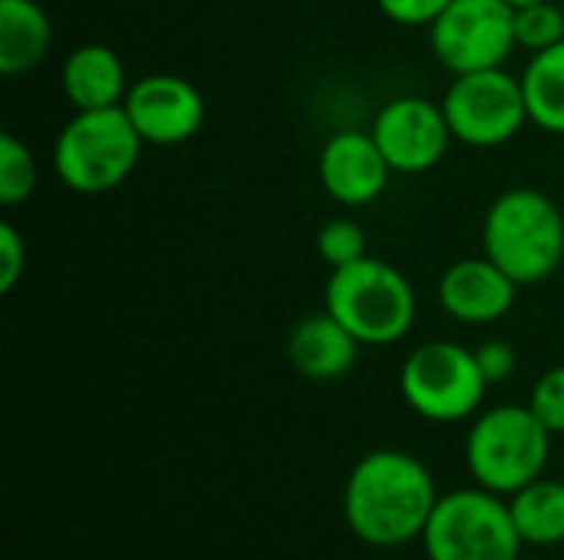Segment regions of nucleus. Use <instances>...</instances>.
I'll return each instance as SVG.
<instances>
[{"instance_id":"nucleus-1","label":"nucleus","mask_w":564,"mask_h":560,"mask_svg":"<svg viewBox=\"0 0 564 560\" xmlns=\"http://www.w3.org/2000/svg\"><path fill=\"white\" fill-rule=\"evenodd\" d=\"M436 502L440 492L430 469L400 449H377L364 455L344 485L347 528L377 551L420 541Z\"/></svg>"},{"instance_id":"nucleus-2","label":"nucleus","mask_w":564,"mask_h":560,"mask_svg":"<svg viewBox=\"0 0 564 560\" xmlns=\"http://www.w3.org/2000/svg\"><path fill=\"white\" fill-rule=\"evenodd\" d=\"M482 251L519 287L549 281L564 264L562 208L539 188L502 191L486 211Z\"/></svg>"},{"instance_id":"nucleus-3","label":"nucleus","mask_w":564,"mask_h":560,"mask_svg":"<svg viewBox=\"0 0 564 560\" xmlns=\"http://www.w3.org/2000/svg\"><path fill=\"white\" fill-rule=\"evenodd\" d=\"M324 310L334 314L364 347H390L413 330L416 290L393 264L367 254L330 271Z\"/></svg>"},{"instance_id":"nucleus-4","label":"nucleus","mask_w":564,"mask_h":560,"mask_svg":"<svg viewBox=\"0 0 564 560\" xmlns=\"http://www.w3.org/2000/svg\"><path fill=\"white\" fill-rule=\"evenodd\" d=\"M142 145L122 106L79 109L56 135L53 168L69 191L106 195L132 175Z\"/></svg>"},{"instance_id":"nucleus-5","label":"nucleus","mask_w":564,"mask_h":560,"mask_svg":"<svg viewBox=\"0 0 564 560\" xmlns=\"http://www.w3.org/2000/svg\"><path fill=\"white\" fill-rule=\"evenodd\" d=\"M552 452V432L529 406H496L482 413L466 436V465L476 485L512 498L542 479Z\"/></svg>"},{"instance_id":"nucleus-6","label":"nucleus","mask_w":564,"mask_h":560,"mask_svg":"<svg viewBox=\"0 0 564 560\" xmlns=\"http://www.w3.org/2000/svg\"><path fill=\"white\" fill-rule=\"evenodd\" d=\"M430 560H519L522 538L509 498L476 485L440 495L423 531Z\"/></svg>"},{"instance_id":"nucleus-7","label":"nucleus","mask_w":564,"mask_h":560,"mask_svg":"<svg viewBox=\"0 0 564 560\" xmlns=\"http://www.w3.org/2000/svg\"><path fill=\"white\" fill-rule=\"evenodd\" d=\"M486 376L476 350L449 340L416 347L400 370V393L406 406L430 422H463L476 416L486 399Z\"/></svg>"},{"instance_id":"nucleus-8","label":"nucleus","mask_w":564,"mask_h":560,"mask_svg":"<svg viewBox=\"0 0 564 560\" xmlns=\"http://www.w3.org/2000/svg\"><path fill=\"white\" fill-rule=\"evenodd\" d=\"M443 112L449 119L453 139L473 149L506 145L529 122L522 79L502 66L456 76L443 96Z\"/></svg>"},{"instance_id":"nucleus-9","label":"nucleus","mask_w":564,"mask_h":560,"mask_svg":"<svg viewBox=\"0 0 564 560\" xmlns=\"http://www.w3.org/2000/svg\"><path fill=\"white\" fill-rule=\"evenodd\" d=\"M519 46L509 0H453L430 23V50L453 76L496 69Z\"/></svg>"},{"instance_id":"nucleus-10","label":"nucleus","mask_w":564,"mask_h":560,"mask_svg":"<svg viewBox=\"0 0 564 560\" xmlns=\"http://www.w3.org/2000/svg\"><path fill=\"white\" fill-rule=\"evenodd\" d=\"M370 135L377 139L390 168L400 175H420L436 168L453 142L443 102L423 96H397L380 106Z\"/></svg>"},{"instance_id":"nucleus-11","label":"nucleus","mask_w":564,"mask_h":560,"mask_svg":"<svg viewBox=\"0 0 564 560\" xmlns=\"http://www.w3.org/2000/svg\"><path fill=\"white\" fill-rule=\"evenodd\" d=\"M126 116L145 145H182L205 122V99L185 76L152 73L129 86L122 99Z\"/></svg>"},{"instance_id":"nucleus-12","label":"nucleus","mask_w":564,"mask_h":560,"mask_svg":"<svg viewBox=\"0 0 564 560\" xmlns=\"http://www.w3.org/2000/svg\"><path fill=\"white\" fill-rule=\"evenodd\" d=\"M317 175L324 191L344 208H364L377 201L390 185V162L383 158L377 139L364 129L334 132L317 158Z\"/></svg>"},{"instance_id":"nucleus-13","label":"nucleus","mask_w":564,"mask_h":560,"mask_svg":"<svg viewBox=\"0 0 564 560\" xmlns=\"http://www.w3.org/2000/svg\"><path fill=\"white\" fill-rule=\"evenodd\" d=\"M516 290L519 284L482 254V257H463L449 264L440 277L436 297H440V307L453 320L466 327H486V323L502 320L512 310Z\"/></svg>"},{"instance_id":"nucleus-14","label":"nucleus","mask_w":564,"mask_h":560,"mask_svg":"<svg viewBox=\"0 0 564 560\" xmlns=\"http://www.w3.org/2000/svg\"><path fill=\"white\" fill-rule=\"evenodd\" d=\"M360 347L364 343L334 314L324 310L297 320V327L288 337V360L301 376L330 383L354 370Z\"/></svg>"},{"instance_id":"nucleus-15","label":"nucleus","mask_w":564,"mask_h":560,"mask_svg":"<svg viewBox=\"0 0 564 560\" xmlns=\"http://www.w3.org/2000/svg\"><path fill=\"white\" fill-rule=\"evenodd\" d=\"M59 83L76 112L122 106V99L129 92V79H126V66H122L119 53L102 43L76 46L63 59Z\"/></svg>"},{"instance_id":"nucleus-16","label":"nucleus","mask_w":564,"mask_h":560,"mask_svg":"<svg viewBox=\"0 0 564 560\" xmlns=\"http://www.w3.org/2000/svg\"><path fill=\"white\" fill-rule=\"evenodd\" d=\"M53 46V23L36 0H0V73L36 69Z\"/></svg>"},{"instance_id":"nucleus-17","label":"nucleus","mask_w":564,"mask_h":560,"mask_svg":"<svg viewBox=\"0 0 564 560\" xmlns=\"http://www.w3.org/2000/svg\"><path fill=\"white\" fill-rule=\"evenodd\" d=\"M522 545L555 548L564 541V479H535L509 498Z\"/></svg>"},{"instance_id":"nucleus-18","label":"nucleus","mask_w":564,"mask_h":560,"mask_svg":"<svg viewBox=\"0 0 564 560\" xmlns=\"http://www.w3.org/2000/svg\"><path fill=\"white\" fill-rule=\"evenodd\" d=\"M522 92L529 106V122L552 135H564V40L532 53L522 73Z\"/></svg>"},{"instance_id":"nucleus-19","label":"nucleus","mask_w":564,"mask_h":560,"mask_svg":"<svg viewBox=\"0 0 564 560\" xmlns=\"http://www.w3.org/2000/svg\"><path fill=\"white\" fill-rule=\"evenodd\" d=\"M36 188V162L33 152L13 135H0V205L13 208L26 201Z\"/></svg>"},{"instance_id":"nucleus-20","label":"nucleus","mask_w":564,"mask_h":560,"mask_svg":"<svg viewBox=\"0 0 564 560\" xmlns=\"http://www.w3.org/2000/svg\"><path fill=\"white\" fill-rule=\"evenodd\" d=\"M516 40L519 46H525L529 53L549 50L564 40V13L552 3H529V7H516Z\"/></svg>"},{"instance_id":"nucleus-21","label":"nucleus","mask_w":564,"mask_h":560,"mask_svg":"<svg viewBox=\"0 0 564 560\" xmlns=\"http://www.w3.org/2000/svg\"><path fill=\"white\" fill-rule=\"evenodd\" d=\"M317 254L324 264H330V271L354 264V261L367 257V234L357 221L334 218L317 231Z\"/></svg>"},{"instance_id":"nucleus-22","label":"nucleus","mask_w":564,"mask_h":560,"mask_svg":"<svg viewBox=\"0 0 564 560\" xmlns=\"http://www.w3.org/2000/svg\"><path fill=\"white\" fill-rule=\"evenodd\" d=\"M529 409L542 419V426L552 436L564 432V366H552L549 373L539 376Z\"/></svg>"},{"instance_id":"nucleus-23","label":"nucleus","mask_w":564,"mask_h":560,"mask_svg":"<svg viewBox=\"0 0 564 560\" xmlns=\"http://www.w3.org/2000/svg\"><path fill=\"white\" fill-rule=\"evenodd\" d=\"M26 267V244L20 238V231L3 221L0 224V294H10L20 281Z\"/></svg>"},{"instance_id":"nucleus-24","label":"nucleus","mask_w":564,"mask_h":560,"mask_svg":"<svg viewBox=\"0 0 564 560\" xmlns=\"http://www.w3.org/2000/svg\"><path fill=\"white\" fill-rule=\"evenodd\" d=\"M453 0H377L383 17L400 26H430Z\"/></svg>"},{"instance_id":"nucleus-25","label":"nucleus","mask_w":564,"mask_h":560,"mask_svg":"<svg viewBox=\"0 0 564 560\" xmlns=\"http://www.w3.org/2000/svg\"><path fill=\"white\" fill-rule=\"evenodd\" d=\"M476 363H479L486 383L496 386V383H506L516 373L519 356H516L512 343H506V340H486V343L476 347Z\"/></svg>"},{"instance_id":"nucleus-26","label":"nucleus","mask_w":564,"mask_h":560,"mask_svg":"<svg viewBox=\"0 0 564 560\" xmlns=\"http://www.w3.org/2000/svg\"><path fill=\"white\" fill-rule=\"evenodd\" d=\"M512 7H529V3H542V0H509Z\"/></svg>"},{"instance_id":"nucleus-27","label":"nucleus","mask_w":564,"mask_h":560,"mask_svg":"<svg viewBox=\"0 0 564 560\" xmlns=\"http://www.w3.org/2000/svg\"><path fill=\"white\" fill-rule=\"evenodd\" d=\"M519 560H545V558H519Z\"/></svg>"}]
</instances>
